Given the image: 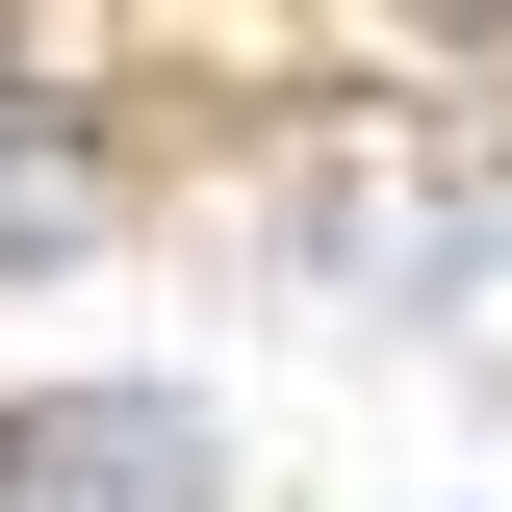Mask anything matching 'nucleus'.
<instances>
[{
  "mask_svg": "<svg viewBox=\"0 0 512 512\" xmlns=\"http://www.w3.org/2000/svg\"><path fill=\"white\" fill-rule=\"evenodd\" d=\"M0 512H231V436L180 384H52L0 410Z\"/></svg>",
  "mask_w": 512,
  "mask_h": 512,
  "instance_id": "f257e3e1",
  "label": "nucleus"
},
{
  "mask_svg": "<svg viewBox=\"0 0 512 512\" xmlns=\"http://www.w3.org/2000/svg\"><path fill=\"white\" fill-rule=\"evenodd\" d=\"M52 256H103V128L0 52V282H52Z\"/></svg>",
  "mask_w": 512,
  "mask_h": 512,
  "instance_id": "f03ea898",
  "label": "nucleus"
},
{
  "mask_svg": "<svg viewBox=\"0 0 512 512\" xmlns=\"http://www.w3.org/2000/svg\"><path fill=\"white\" fill-rule=\"evenodd\" d=\"M410 26H512V0H410Z\"/></svg>",
  "mask_w": 512,
  "mask_h": 512,
  "instance_id": "7ed1b4c3",
  "label": "nucleus"
}]
</instances>
